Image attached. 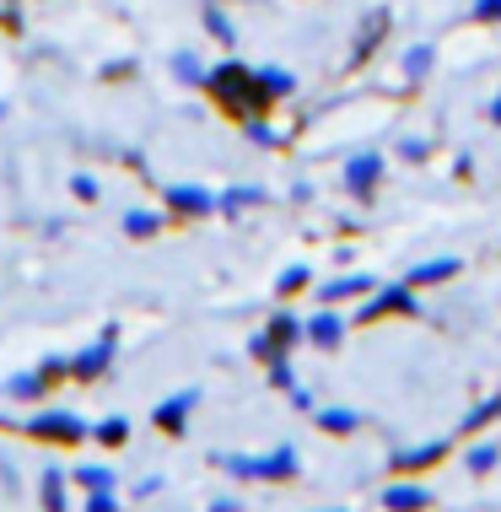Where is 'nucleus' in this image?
Here are the masks:
<instances>
[{
  "label": "nucleus",
  "instance_id": "5701e85b",
  "mask_svg": "<svg viewBox=\"0 0 501 512\" xmlns=\"http://www.w3.org/2000/svg\"><path fill=\"white\" fill-rule=\"evenodd\" d=\"M71 480H76L81 491H114L119 486V475L108 464H81V469H71Z\"/></svg>",
  "mask_w": 501,
  "mask_h": 512
},
{
  "label": "nucleus",
  "instance_id": "bb28decb",
  "mask_svg": "<svg viewBox=\"0 0 501 512\" xmlns=\"http://www.w3.org/2000/svg\"><path fill=\"white\" fill-rule=\"evenodd\" d=\"M167 71H173L178 81H184V87H205V65H200V60H194V54H189V49H178V54H173V60H167Z\"/></svg>",
  "mask_w": 501,
  "mask_h": 512
},
{
  "label": "nucleus",
  "instance_id": "f257e3e1",
  "mask_svg": "<svg viewBox=\"0 0 501 512\" xmlns=\"http://www.w3.org/2000/svg\"><path fill=\"white\" fill-rule=\"evenodd\" d=\"M205 92L216 98L221 114H232V119H254V114H270V98L259 92V81H254V65H243V60H221L216 71H205Z\"/></svg>",
  "mask_w": 501,
  "mask_h": 512
},
{
  "label": "nucleus",
  "instance_id": "39448f33",
  "mask_svg": "<svg viewBox=\"0 0 501 512\" xmlns=\"http://www.w3.org/2000/svg\"><path fill=\"white\" fill-rule=\"evenodd\" d=\"M114 356H119V329H103L92 345H81V351L71 356V372L65 378H76V383H97L108 367H114Z\"/></svg>",
  "mask_w": 501,
  "mask_h": 512
},
{
  "label": "nucleus",
  "instance_id": "f03ea898",
  "mask_svg": "<svg viewBox=\"0 0 501 512\" xmlns=\"http://www.w3.org/2000/svg\"><path fill=\"white\" fill-rule=\"evenodd\" d=\"M216 469H227L232 480H270V486H286V480L302 475V459L291 442H281V448H270L264 459H248V453H211Z\"/></svg>",
  "mask_w": 501,
  "mask_h": 512
},
{
  "label": "nucleus",
  "instance_id": "412c9836",
  "mask_svg": "<svg viewBox=\"0 0 501 512\" xmlns=\"http://www.w3.org/2000/svg\"><path fill=\"white\" fill-rule=\"evenodd\" d=\"M167 221H173L167 211H124L119 227H124V238H157V232L167 227Z\"/></svg>",
  "mask_w": 501,
  "mask_h": 512
},
{
  "label": "nucleus",
  "instance_id": "c756f323",
  "mask_svg": "<svg viewBox=\"0 0 501 512\" xmlns=\"http://www.w3.org/2000/svg\"><path fill=\"white\" fill-rule=\"evenodd\" d=\"M308 286H313V265H286L281 281H275V292H281V297H297V292H308Z\"/></svg>",
  "mask_w": 501,
  "mask_h": 512
},
{
  "label": "nucleus",
  "instance_id": "4c0bfd02",
  "mask_svg": "<svg viewBox=\"0 0 501 512\" xmlns=\"http://www.w3.org/2000/svg\"><path fill=\"white\" fill-rule=\"evenodd\" d=\"M248 356H254V362H270V340H264V329L248 335Z\"/></svg>",
  "mask_w": 501,
  "mask_h": 512
},
{
  "label": "nucleus",
  "instance_id": "c85d7f7f",
  "mask_svg": "<svg viewBox=\"0 0 501 512\" xmlns=\"http://www.w3.org/2000/svg\"><path fill=\"white\" fill-rule=\"evenodd\" d=\"M464 464H469V475H491V469L501 464V442H475Z\"/></svg>",
  "mask_w": 501,
  "mask_h": 512
},
{
  "label": "nucleus",
  "instance_id": "2eb2a0df",
  "mask_svg": "<svg viewBox=\"0 0 501 512\" xmlns=\"http://www.w3.org/2000/svg\"><path fill=\"white\" fill-rule=\"evenodd\" d=\"M372 286H378V281H372V275H334V281H324V286H318V302H324V308H334V302H351V297H367L372 292Z\"/></svg>",
  "mask_w": 501,
  "mask_h": 512
},
{
  "label": "nucleus",
  "instance_id": "ddd939ff",
  "mask_svg": "<svg viewBox=\"0 0 501 512\" xmlns=\"http://www.w3.org/2000/svg\"><path fill=\"white\" fill-rule=\"evenodd\" d=\"M431 502H437V496H431L426 486H415L410 475H399L394 486H383V507L388 512H431Z\"/></svg>",
  "mask_w": 501,
  "mask_h": 512
},
{
  "label": "nucleus",
  "instance_id": "f3484780",
  "mask_svg": "<svg viewBox=\"0 0 501 512\" xmlns=\"http://www.w3.org/2000/svg\"><path fill=\"white\" fill-rule=\"evenodd\" d=\"M313 421H318V432H329V437H356L361 432V410H345V405H318Z\"/></svg>",
  "mask_w": 501,
  "mask_h": 512
},
{
  "label": "nucleus",
  "instance_id": "37998d69",
  "mask_svg": "<svg viewBox=\"0 0 501 512\" xmlns=\"http://www.w3.org/2000/svg\"><path fill=\"white\" fill-rule=\"evenodd\" d=\"M334 512H345V507H334Z\"/></svg>",
  "mask_w": 501,
  "mask_h": 512
},
{
  "label": "nucleus",
  "instance_id": "393cba45",
  "mask_svg": "<svg viewBox=\"0 0 501 512\" xmlns=\"http://www.w3.org/2000/svg\"><path fill=\"white\" fill-rule=\"evenodd\" d=\"M491 421H501V394L480 399V405L464 415V426H458V432H469V437H475V432H485V426H491Z\"/></svg>",
  "mask_w": 501,
  "mask_h": 512
},
{
  "label": "nucleus",
  "instance_id": "7c9ffc66",
  "mask_svg": "<svg viewBox=\"0 0 501 512\" xmlns=\"http://www.w3.org/2000/svg\"><path fill=\"white\" fill-rule=\"evenodd\" d=\"M264 372H270V389H291V356H275V362H264Z\"/></svg>",
  "mask_w": 501,
  "mask_h": 512
},
{
  "label": "nucleus",
  "instance_id": "a878e982",
  "mask_svg": "<svg viewBox=\"0 0 501 512\" xmlns=\"http://www.w3.org/2000/svg\"><path fill=\"white\" fill-rule=\"evenodd\" d=\"M238 124H243V135H248L254 146H270V151H275V146H286V135L275 130V124L264 119V114H254V119H238Z\"/></svg>",
  "mask_w": 501,
  "mask_h": 512
},
{
  "label": "nucleus",
  "instance_id": "aec40b11",
  "mask_svg": "<svg viewBox=\"0 0 501 512\" xmlns=\"http://www.w3.org/2000/svg\"><path fill=\"white\" fill-rule=\"evenodd\" d=\"M431 65H437V49H431V44H410L405 54H399V76H405V87H421V81L431 76Z\"/></svg>",
  "mask_w": 501,
  "mask_h": 512
},
{
  "label": "nucleus",
  "instance_id": "9b49d317",
  "mask_svg": "<svg viewBox=\"0 0 501 512\" xmlns=\"http://www.w3.org/2000/svg\"><path fill=\"white\" fill-rule=\"evenodd\" d=\"M383 184V157L378 151H356L351 162H345V189H351L356 200H372Z\"/></svg>",
  "mask_w": 501,
  "mask_h": 512
},
{
  "label": "nucleus",
  "instance_id": "f8f14e48",
  "mask_svg": "<svg viewBox=\"0 0 501 512\" xmlns=\"http://www.w3.org/2000/svg\"><path fill=\"white\" fill-rule=\"evenodd\" d=\"M264 340H270V362L275 356H291L302 345V318L281 308V313H270V324H264Z\"/></svg>",
  "mask_w": 501,
  "mask_h": 512
},
{
  "label": "nucleus",
  "instance_id": "7ed1b4c3",
  "mask_svg": "<svg viewBox=\"0 0 501 512\" xmlns=\"http://www.w3.org/2000/svg\"><path fill=\"white\" fill-rule=\"evenodd\" d=\"M421 318V292L410 281H388V286H372L356 308V324H383V318Z\"/></svg>",
  "mask_w": 501,
  "mask_h": 512
},
{
  "label": "nucleus",
  "instance_id": "4be33fe9",
  "mask_svg": "<svg viewBox=\"0 0 501 512\" xmlns=\"http://www.w3.org/2000/svg\"><path fill=\"white\" fill-rule=\"evenodd\" d=\"M6 399H49V378L44 372H17V378H6Z\"/></svg>",
  "mask_w": 501,
  "mask_h": 512
},
{
  "label": "nucleus",
  "instance_id": "423d86ee",
  "mask_svg": "<svg viewBox=\"0 0 501 512\" xmlns=\"http://www.w3.org/2000/svg\"><path fill=\"white\" fill-rule=\"evenodd\" d=\"M448 453H453L448 437H426V442H415V448H394L388 469H394V475H426V469H437Z\"/></svg>",
  "mask_w": 501,
  "mask_h": 512
},
{
  "label": "nucleus",
  "instance_id": "6ab92c4d",
  "mask_svg": "<svg viewBox=\"0 0 501 512\" xmlns=\"http://www.w3.org/2000/svg\"><path fill=\"white\" fill-rule=\"evenodd\" d=\"M65 486H71V475H65L60 464H49L44 480H38V502H44V512H71V496H65Z\"/></svg>",
  "mask_w": 501,
  "mask_h": 512
},
{
  "label": "nucleus",
  "instance_id": "6e6552de",
  "mask_svg": "<svg viewBox=\"0 0 501 512\" xmlns=\"http://www.w3.org/2000/svg\"><path fill=\"white\" fill-rule=\"evenodd\" d=\"M388 27H394V11H388V6H372L367 17H361V27H356V38H351V71H356V65H367L372 54L383 49Z\"/></svg>",
  "mask_w": 501,
  "mask_h": 512
},
{
  "label": "nucleus",
  "instance_id": "79ce46f5",
  "mask_svg": "<svg viewBox=\"0 0 501 512\" xmlns=\"http://www.w3.org/2000/svg\"><path fill=\"white\" fill-rule=\"evenodd\" d=\"M6 6H17V0H6Z\"/></svg>",
  "mask_w": 501,
  "mask_h": 512
},
{
  "label": "nucleus",
  "instance_id": "473e14b6",
  "mask_svg": "<svg viewBox=\"0 0 501 512\" xmlns=\"http://www.w3.org/2000/svg\"><path fill=\"white\" fill-rule=\"evenodd\" d=\"M399 157H405V162H426V157H431V141H421V135H405V141H399Z\"/></svg>",
  "mask_w": 501,
  "mask_h": 512
},
{
  "label": "nucleus",
  "instance_id": "72a5a7b5",
  "mask_svg": "<svg viewBox=\"0 0 501 512\" xmlns=\"http://www.w3.org/2000/svg\"><path fill=\"white\" fill-rule=\"evenodd\" d=\"M38 372H44L49 383H54V378H65V372H71V356H54V351H49L44 362H38Z\"/></svg>",
  "mask_w": 501,
  "mask_h": 512
},
{
  "label": "nucleus",
  "instance_id": "20e7f679",
  "mask_svg": "<svg viewBox=\"0 0 501 512\" xmlns=\"http://www.w3.org/2000/svg\"><path fill=\"white\" fill-rule=\"evenodd\" d=\"M22 432L33 437V442H60V448H71V442H87V421H81L76 410L44 405V410H33V415L22 421Z\"/></svg>",
  "mask_w": 501,
  "mask_h": 512
},
{
  "label": "nucleus",
  "instance_id": "a211bd4d",
  "mask_svg": "<svg viewBox=\"0 0 501 512\" xmlns=\"http://www.w3.org/2000/svg\"><path fill=\"white\" fill-rule=\"evenodd\" d=\"M254 81H259V92L270 103H286L291 92H297V76H291L286 65H254Z\"/></svg>",
  "mask_w": 501,
  "mask_h": 512
},
{
  "label": "nucleus",
  "instance_id": "0eeeda50",
  "mask_svg": "<svg viewBox=\"0 0 501 512\" xmlns=\"http://www.w3.org/2000/svg\"><path fill=\"white\" fill-rule=\"evenodd\" d=\"M162 200H167V216H178V221L216 216V195H211V189H200V184H167Z\"/></svg>",
  "mask_w": 501,
  "mask_h": 512
},
{
  "label": "nucleus",
  "instance_id": "cd10ccee",
  "mask_svg": "<svg viewBox=\"0 0 501 512\" xmlns=\"http://www.w3.org/2000/svg\"><path fill=\"white\" fill-rule=\"evenodd\" d=\"M87 437H97L103 448H124V442H130V421H124V415H108V421H97V432H87Z\"/></svg>",
  "mask_w": 501,
  "mask_h": 512
},
{
  "label": "nucleus",
  "instance_id": "b1692460",
  "mask_svg": "<svg viewBox=\"0 0 501 512\" xmlns=\"http://www.w3.org/2000/svg\"><path fill=\"white\" fill-rule=\"evenodd\" d=\"M200 22H205V33H211L216 38V44H238V27H232V17H227V11H221V6H205L200 11Z\"/></svg>",
  "mask_w": 501,
  "mask_h": 512
},
{
  "label": "nucleus",
  "instance_id": "1a4fd4ad",
  "mask_svg": "<svg viewBox=\"0 0 501 512\" xmlns=\"http://www.w3.org/2000/svg\"><path fill=\"white\" fill-rule=\"evenodd\" d=\"M194 405H200V389H178V394H167L162 405L151 410V426H157V432H167V437H184V432H189Z\"/></svg>",
  "mask_w": 501,
  "mask_h": 512
},
{
  "label": "nucleus",
  "instance_id": "c9c22d12",
  "mask_svg": "<svg viewBox=\"0 0 501 512\" xmlns=\"http://www.w3.org/2000/svg\"><path fill=\"white\" fill-rule=\"evenodd\" d=\"M87 512H119L114 491H87Z\"/></svg>",
  "mask_w": 501,
  "mask_h": 512
},
{
  "label": "nucleus",
  "instance_id": "9d476101",
  "mask_svg": "<svg viewBox=\"0 0 501 512\" xmlns=\"http://www.w3.org/2000/svg\"><path fill=\"white\" fill-rule=\"evenodd\" d=\"M302 345H313V351H340L345 345V313L334 308H318L302 318Z\"/></svg>",
  "mask_w": 501,
  "mask_h": 512
},
{
  "label": "nucleus",
  "instance_id": "2f4dec72",
  "mask_svg": "<svg viewBox=\"0 0 501 512\" xmlns=\"http://www.w3.org/2000/svg\"><path fill=\"white\" fill-rule=\"evenodd\" d=\"M71 195H76L81 205H92L97 195H103V189H97V178H92V173H76V178H71Z\"/></svg>",
  "mask_w": 501,
  "mask_h": 512
},
{
  "label": "nucleus",
  "instance_id": "f704fd0d",
  "mask_svg": "<svg viewBox=\"0 0 501 512\" xmlns=\"http://www.w3.org/2000/svg\"><path fill=\"white\" fill-rule=\"evenodd\" d=\"M286 394H291V410H297V415H313V410H318V399H313V389H297V383H291Z\"/></svg>",
  "mask_w": 501,
  "mask_h": 512
},
{
  "label": "nucleus",
  "instance_id": "e433bc0d",
  "mask_svg": "<svg viewBox=\"0 0 501 512\" xmlns=\"http://www.w3.org/2000/svg\"><path fill=\"white\" fill-rule=\"evenodd\" d=\"M475 22H501V0H475Z\"/></svg>",
  "mask_w": 501,
  "mask_h": 512
},
{
  "label": "nucleus",
  "instance_id": "a19ab883",
  "mask_svg": "<svg viewBox=\"0 0 501 512\" xmlns=\"http://www.w3.org/2000/svg\"><path fill=\"white\" fill-rule=\"evenodd\" d=\"M0 119H6V103H0Z\"/></svg>",
  "mask_w": 501,
  "mask_h": 512
},
{
  "label": "nucleus",
  "instance_id": "58836bf2",
  "mask_svg": "<svg viewBox=\"0 0 501 512\" xmlns=\"http://www.w3.org/2000/svg\"><path fill=\"white\" fill-rule=\"evenodd\" d=\"M205 512H243V502H238V496H216V502L205 507Z\"/></svg>",
  "mask_w": 501,
  "mask_h": 512
},
{
  "label": "nucleus",
  "instance_id": "ea45409f",
  "mask_svg": "<svg viewBox=\"0 0 501 512\" xmlns=\"http://www.w3.org/2000/svg\"><path fill=\"white\" fill-rule=\"evenodd\" d=\"M485 119H491V124H501V92L491 98V108H485Z\"/></svg>",
  "mask_w": 501,
  "mask_h": 512
},
{
  "label": "nucleus",
  "instance_id": "dca6fc26",
  "mask_svg": "<svg viewBox=\"0 0 501 512\" xmlns=\"http://www.w3.org/2000/svg\"><path fill=\"white\" fill-rule=\"evenodd\" d=\"M464 270V259L458 254H442V259H421V265H415L405 281L415 286V292H421V286H442V281H453V275Z\"/></svg>",
  "mask_w": 501,
  "mask_h": 512
},
{
  "label": "nucleus",
  "instance_id": "4468645a",
  "mask_svg": "<svg viewBox=\"0 0 501 512\" xmlns=\"http://www.w3.org/2000/svg\"><path fill=\"white\" fill-rule=\"evenodd\" d=\"M270 195H264L259 184H232V189H221L216 195V216H227V221H238L243 211H254V205H264Z\"/></svg>",
  "mask_w": 501,
  "mask_h": 512
}]
</instances>
